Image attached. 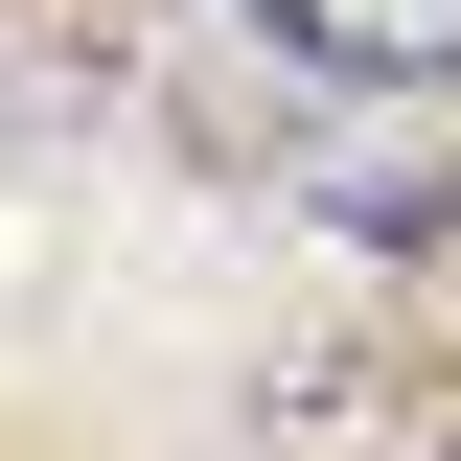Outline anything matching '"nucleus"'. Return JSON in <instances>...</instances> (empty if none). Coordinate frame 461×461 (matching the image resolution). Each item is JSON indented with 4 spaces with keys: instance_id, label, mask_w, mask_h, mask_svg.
I'll return each mask as SVG.
<instances>
[{
    "instance_id": "1",
    "label": "nucleus",
    "mask_w": 461,
    "mask_h": 461,
    "mask_svg": "<svg viewBox=\"0 0 461 461\" xmlns=\"http://www.w3.org/2000/svg\"><path fill=\"white\" fill-rule=\"evenodd\" d=\"M300 69H346V93H415V69H461V0H254Z\"/></svg>"
}]
</instances>
